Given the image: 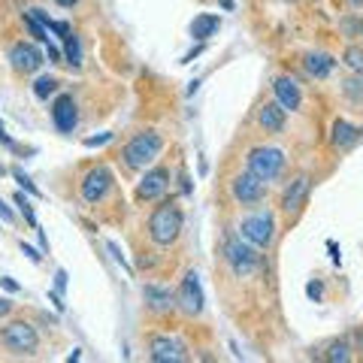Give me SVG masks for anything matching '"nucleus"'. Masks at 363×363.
<instances>
[{
  "instance_id": "9b49d317",
  "label": "nucleus",
  "mask_w": 363,
  "mask_h": 363,
  "mask_svg": "<svg viewBox=\"0 0 363 363\" xmlns=\"http://www.w3.org/2000/svg\"><path fill=\"white\" fill-rule=\"evenodd\" d=\"M9 64H13L15 73H37L46 64V55L34 43H15L9 49Z\"/></svg>"
},
{
  "instance_id": "473e14b6",
  "label": "nucleus",
  "mask_w": 363,
  "mask_h": 363,
  "mask_svg": "<svg viewBox=\"0 0 363 363\" xmlns=\"http://www.w3.org/2000/svg\"><path fill=\"white\" fill-rule=\"evenodd\" d=\"M55 291H58V294H64V291H67V272L64 269L55 272Z\"/></svg>"
},
{
  "instance_id": "bb28decb",
  "label": "nucleus",
  "mask_w": 363,
  "mask_h": 363,
  "mask_svg": "<svg viewBox=\"0 0 363 363\" xmlns=\"http://www.w3.org/2000/svg\"><path fill=\"white\" fill-rule=\"evenodd\" d=\"M345 94L351 100H363V79L360 76L357 79H348V82H345Z\"/></svg>"
},
{
  "instance_id": "f8f14e48",
  "label": "nucleus",
  "mask_w": 363,
  "mask_h": 363,
  "mask_svg": "<svg viewBox=\"0 0 363 363\" xmlns=\"http://www.w3.org/2000/svg\"><path fill=\"white\" fill-rule=\"evenodd\" d=\"M52 121L60 134H73L79 127V109H76V100L70 94H58L55 103H52Z\"/></svg>"
},
{
  "instance_id": "f704fd0d",
  "label": "nucleus",
  "mask_w": 363,
  "mask_h": 363,
  "mask_svg": "<svg viewBox=\"0 0 363 363\" xmlns=\"http://www.w3.org/2000/svg\"><path fill=\"white\" fill-rule=\"evenodd\" d=\"M22 251H25V255H27L30 260H34V264H39V260H43V255H39V251H37L34 246H27V242H22Z\"/></svg>"
},
{
  "instance_id": "20e7f679",
  "label": "nucleus",
  "mask_w": 363,
  "mask_h": 363,
  "mask_svg": "<svg viewBox=\"0 0 363 363\" xmlns=\"http://www.w3.org/2000/svg\"><path fill=\"white\" fill-rule=\"evenodd\" d=\"M246 170L248 173H255L257 179H264L269 185V182H276L281 176V170H285V151L276 148V146L251 148L248 158H246Z\"/></svg>"
},
{
  "instance_id": "ddd939ff",
  "label": "nucleus",
  "mask_w": 363,
  "mask_h": 363,
  "mask_svg": "<svg viewBox=\"0 0 363 363\" xmlns=\"http://www.w3.org/2000/svg\"><path fill=\"white\" fill-rule=\"evenodd\" d=\"M309 191H312V179L306 173L297 176L285 188V194H281V212H285V215H294V212H300L302 206H306V200H309Z\"/></svg>"
},
{
  "instance_id": "6ab92c4d",
  "label": "nucleus",
  "mask_w": 363,
  "mask_h": 363,
  "mask_svg": "<svg viewBox=\"0 0 363 363\" xmlns=\"http://www.w3.org/2000/svg\"><path fill=\"white\" fill-rule=\"evenodd\" d=\"M302 67H306V73H309V76L327 79L333 70H336V58L327 55V52H309L306 60H302Z\"/></svg>"
},
{
  "instance_id": "c03bdc74",
  "label": "nucleus",
  "mask_w": 363,
  "mask_h": 363,
  "mask_svg": "<svg viewBox=\"0 0 363 363\" xmlns=\"http://www.w3.org/2000/svg\"><path fill=\"white\" fill-rule=\"evenodd\" d=\"M360 339H363V333H360Z\"/></svg>"
},
{
  "instance_id": "79ce46f5",
  "label": "nucleus",
  "mask_w": 363,
  "mask_h": 363,
  "mask_svg": "<svg viewBox=\"0 0 363 363\" xmlns=\"http://www.w3.org/2000/svg\"><path fill=\"white\" fill-rule=\"evenodd\" d=\"M348 4H355V6H363V0H348Z\"/></svg>"
},
{
  "instance_id": "2eb2a0df",
  "label": "nucleus",
  "mask_w": 363,
  "mask_h": 363,
  "mask_svg": "<svg viewBox=\"0 0 363 363\" xmlns=\"http://www.w3.org/2000/svg\"><path fill=\"white\" fill-rule=\"evenodd\" d=\"M143 300H146V306L155 312V315H167V312L179 309L176 291H170V288H164V285H146V288H143Z\"/></svg>"
},
{
  "instance_id": "f3484780",
  "label": "nucleus",
  "mask_w": 363,
  "mask_h": 363,
  "mask_svg": "<svg viewBox=\"0 0 363 363\" xmlns=\"http://www.w3.org/2000/svg\"><path fill=\"white\" fill-rule=\"evenodd\" d=\"M360 136H363V127L351 125V121H345V118H336V121H333V130H330L333 148L345 151V148H351V146H357Z\"/></svg>"
},
{
  "instance_id": "412c9836",
  "label": "nucleus",
  "mask_w": 363,
  "mask_h": 363,
  "mask_svg": "<svg viewBox=\"0 0 363 363\" xmlns=\"http://www.w3.org/2000/svg\"><path fill=\"white\" fill-rule=\"evenodd\" d=\"M64 58H67V64L73 67V70L82 67V43H79L76 34H70V37L64 39Z\"/></svg>"
},
{
  "instance_id": "ea45409f",
  "label": "nucleus",
  "mask_w": 363,
  "mask_h": 363,
  "mask_svg": "<svg viewBox=\"0 0 363 363\" xmlns=\"http://www.w3.org/2000/svg\"><path fill=\"white\" fill-rule=\"evenodd\" d=\"M49 300L55 302V309H58V312H64V302H60V294H58V291H52V294H49Z\"/></svg>"
},
{
  "instance_id": "aec40b11",
  "label": "nucleus",
  "mask_w": 363,
  "mask_h": 363,
  "mask_svg": "<svg viewBox=\"0 0 363 363\" xmlns=\"http://www.w3.org/2000/svg\"><path fill=\"white\" fill-rule=\"evenodd\" d=\"M218 27H221V18L218 15H212V13H200L194 22H191V37L200 39V43H206V39L212 34H218Z\"/></svg>"
},
{
  "instance_id": "5701e85b",
  "label": "nucleus",
  "mask_w": 363,
  "mask_h": 363,
  "mask_svg": "<svg viewBox=\"0 0 363 363\" xmlns=\"http://www.w3.org/2000/svg\"><path fill=\"white\" fill-rule=\"evenodd\" d=\"M342 60H345V67L351 70V73L363 79V49L348 46V49H345V55H342Z\"/></svg>"
},
{
  "instance_id": "dca6fc26",
  "label": "nucleus",
  "mask_w": 363,
  "mask_h": 363,
  "mask_svg": "<svg viewBox=\"0 0 363 363\" xmlns=\"http://www.w3.org/2000/svg\"><path fill=\"white\" fill-rule=\"evenodd\" d=\"M272 94L281 103V109H288V113H297L302 106V94H300V85L294 82L291 76H279L276 82H272Z\"/></svg>"
},
{
  "instance_id": "39448f33",
  "label": "nucleus",
  "mask_w": 363,
  "mask_h": 363,
  "mask_svg": "<svg viewBox=\"0 0 363 363\" xmlns=\"http://www.w3.org/2000/svg\"><path fill=\"white\" fill-rule=\"evenodd\" d=\"M0 345H4L9 355H37L39 348V333L25 324V321H13L0 330Z\"/></svg>"
},
{
  "instance_id": "0eeeda50",
  "label": "nucleus",
  "mask_w": 363,
  "mask_h": 363,
  "mask_svg": "<svg viewBox=\"0 0 363 363\" xmlns=\"http://www.w3.org/2000/svg\"><path fill=\"white\" fill-rule=\"evenodd\" d=\"M176 302H179V309L185 312V315H191V318L203 312L206 297H203V285H200V276H197L194 269H188V272H185V279L179 281Z\"/></svg>"
},
{
  "instance_id": "c756f323",
  "label": "nucleus",
  "mask_w": 363,
  "mask_h": 363,
  "mask_svg": "<svg viewBox=\"0 0 363 363\" xmlns=\"http://www.w3.org/2000/svg\"><path fill=\"white\" fill-rule=\"evenodd\" d=\"M342 30H345L348 37H355V34H363V22H351V18H345V22H342Z\"/></svg>"
},
{
  "instance_id": "cd10ccee",
  "label": "nucleus",
  "mask_w": 363,
  "mask_h": 363,
  "mask_svg": "<svg viewBox=\"0 0 363 363\" xmlns=\"http://www.w3.org/2000/svg\"><path fill=\"white\" fill-rule=\"evenodd\" d=\"M13 176H15V182H18V185H22L25 191H27V194H34V197H39V191H37V185H34V182H30L25 173H22V170H13Z\"/></svg>"
},
{
  "instance_id": "4c0bfd02",
  "label": "nucleus",
  "mask_w": 363,
  "mask_h": 363,
  "mask_svg": "<svg viewBox=\"0 0 363 363\" xmlns=\"http://www.w3.org/2000/svg\"><path fill=\"white\" fill-rule=\"evenodd\" d=\"M46 46H49V60H52V64H60V49L52 46V43H46Z\"/></svg>"
},
{
  "instance_id": "2f4dec72",
  "label": "nucleus",
  "mask_w": 363,
  "mask_h": 363,
  "mask_svg": "<svg viewBox=\"0 0 363 363\" xmlns=\"http://www.w3.org/2000/svg\"><path fill=\"white\" fill-rule=\"evenodd\" d=\"M0 285H4L9 294H18V291H22V285H18L15 279H9V276H0Z\"/></svg>"
},
{
  "instance_id": "e433bc0d",
  "label": "nucleus",
  "mask_w": 363,
  "mask_h": 363,
  "mask_svg": "<svg viewBox=\"0 0 363 363\" xmlns=\"http://www.w3.org/2000/svg\"><path fill=\"white\" fill-rule=\"evenodd\" d=\"M0 143H4L6 148H15V143H13V136L6 134V127H4V121H0Z\"/></svg>"
},
{
  "instance_id": "7ed1b4c3",
  "label": "nucleus",
  "mask_w": 363,
  "mask_h": 363,
  "mask_svg": "<svg viewBox=\"0 0 363 363\" xmlns=\"http://www.w3.org/2000/svg\"><path fill=\"white\" fill-rule=\"evenodd\" d=\"M221 251H224V260H227V267L234 269V276H251V272L264 264L257 255V248L242 236H224Z\"/></svg>"
},
{
  "instance_id": "c9c22d12",
  "label": "nucleus",
  "mask_w": 363,
  "mask_h": 363,
  "mask_svg": "<svg viewBox=\"0 0 363 363\" xmlns=\"http://www.w3.org/2000/svg\"><path fill=\"white\" fill-rule=\"evenodd\" d=\"M0 221H6V224H13V221H15V215H13V209H9V206L4 203V200H0Z\"/></svg>"
},
{
  "instance_id": "6e6552de",
  "label": "nucleus",
  "mask_w": 363,
  "mask_h": 363,
  "mask_svg": "<svg viewBox=\"0 0 363 363\" xmlns=\"http://www.w3.org/2000/svg\"><path fill=\"white\" fill-rule=\"evenodd\" d=\"M113 185H115L113 170L103 167V164H97L94 170H88L85 179H82V200H85V203H103L106 194L113 191Z\"/></svg>"
},
{
  "instance_id": "4468645a",
  "label": "nucleus",
  "mask_w": 363,
  "mask_h": 363,
  "mask_svg": "<svg viewBox=\"0 0 363 363\" xmlns=\"http://www.w3.org/2000/svg\"><path fill=\"white\" fill-rule=\"evenodd\" d=\"M167 185H170V170L167 167H155V170H148V173L143 176V182H139L136 197L139 200H158V197H164Z\"/></svg>"
},
{
  "instance_id": "58836bf2",
  "label": "nucleus",
  "mask_w": 363,
  "mask_h": 363,
  "mask_svg": "<svg viewBox=\"0 0 363 363\" xmlns=\"http://www.w3.org/2000/svg\"><path fill=\"white\" fill-rule=\"evenodd\" d=\"M13 312V300H6V297H0V318L9 315Z\"/></svg>"
},
{
  "instance_id": "4be33fe9",
  "label": "nucleus",
  "mask_w": 363,
  "mask_h": 363,
  "mask_svg": "<svg viewBox=\"0 0 363 363\" xmlns=\"http://www.w3.org/2000/svg\"><path fill=\"white\" fill-rule=\"evenodd\" d=\"M324 360H330V363H345V360H351V345H348L345 339L330 342V348H327Z\"/></svg>"
},
{
  "instance_id": "c85d7f7f",
  "label": "nucleus",
  "mask_w": 363,
  "mask_h": 363,
  "mask_svg": "<svg viewBox=\"0 0 363 363\" xmlns=\"http://www.w3.org/2000/svg\"><path fill=\"white\" fill-rule=\"evenodd\" d=\"M115 134H100V136H88L85 139V148H100V146H106V143H113Z\"/></svg>"
},
{
  "instance_id": "393cba45",
  "label": "nucleus",
  "mask_w": 363,
  "mask_h": 363,
  "mask_svg": "<svg viewBox=\"0 0 363 363\" xmlns=\"http://www.w3.org/2000/svg\"><path fill=\"white\" fill-rule=\"evenodd\" d=\"M25 27L30 30V37H34V39H37V43H49V30H46L43 25H39V22H37V18H34V15H30V13L25 15Z\"/></svg>"
},
{
  "instance_id": "9d476101",
  "label": "nucleus",
  "mask_w": 363,
  "mask_h": 363,
  "mask_svg": "<svg viewBox=\"0 0 363 363\" xmlns=\"http://www.w3.org/2000/svg\"><path fill=\"white\" fill-rule=\"evenodd\" d=\"M230 194H234V200L239 206H255L267 197V182L246 170V173H239L234 182H230Z\"/></svg>"
},
{
  "instance_id": "b1692460",
  "label": "nucleus",
  "mask_w": 363,
  "mask_h": 363,
  "mask_svg": "<svg viewBox=\"0 0 363 363\" xmlns=\"http://www.w3.org/2000/svg\"><path fill=\"white\" fill-rule=\"evenodd\" d=\"M58 79L55 76H39L37 82H34V97H39V100H49L58 91Z\"/></svg>"
},
{
  "instance_id": "f257e3e1",
  "label": "nucleus",
  "mask_w": 363,
  "mask_h": 363,
  "mask_svg": "<svg viewBox=\"0 0 363 363\" xmlns=\"http://www.w3.org/2000/svg\"><path fill=\"white\" fill-rule=\"evenodd\" d=\"M182 224H185V215L176 200H164L151 209L148 215V236L155 246H173L182 234Z\"/></svg>"
},
{
  "instance_id": "f03ea898",
  "label": "nucleus",
  "mask_w": 363,
  "mask_h": 363,
  "mask_svg": "<svg viewBox=\"0 0 363 363\" xmlns=\"http://www.w3.org/2000/svg\"><path fill=\"white\" fill-rule=\"evenodd\" d=\"M160 148H164V136H160L158 130H143V134H136V136L127 139L121 158H125L127 170H146L151 160L160 155Z\"/></svg>"
},
{
  "instance_id": "37998d69",
  "label": "nucleus",
  "mask_w": 363,
  "mask_h": 363,
  "mask_svg": "<svg viewBox=\"0 0 363 363\" xmlns=\"http://www.w3.org/2000/svg\"><path fill=\"white\" fill-rule=\"evenodd\" d=\"M0 176H6V167L4 164H0Z\"/></svg>"
},
{
  "instance_id": "a211bd4d",
  "label": "nucleus",
  "mask_w": 363,
  "mask_h": 363,
  "mask_svg": "<svg viewBox=\"0 0 363 363\" xmlns=\"http://www.w3.org/2000/svg\"><path fill=\"white\" fill-rule=\"evenodd\" d=\"M285 115H288V109H281L279 100H272V103L260 106L257 121H260V127H264L267 134H281V130H285Z\"/></svg>"
},
{
  "instance_id": "a878e982",
  "label": "nucleus",
  "mask_w": 363,
  "mask_h": 363,
  "mask_svg": "<svg viewBox=\"0 0 363 363\" xmlns=\"http://www.w3.org/2000/svg\"><path fill=\"white\" fill-rule=\"evenodd\" d=\"M13 200H15V206H18V209H22V215H25V221H27V224H30V227H34V230H37L39 224H37V215H34V209H30V203H27V197L22 194V191H18V194H15Z\"/></svg>"
},
{
  "instance_id": "7c9ffc66",
  "label": "nucleus",
  "mask_w": 363,
  "mask_h": 363,
  "mask_svg": "<svg viewBox=\"0 0 363 363\" xmlns=\"http://www.w3.org/2000/svg\"><path fill=\"white\" fill-rule=\"evenodd\" d=\"M106 248H109V251H113V257H115V260H118V264H121V267H125V269L130 272V267H127V260H125V255H121V248L115 246V242H106Z\"/></svg>"
},
{
  "instance_id": "1a4fd4ad",
  "label": "nucleus",
  "mask_w": 363,
  "mask_h": 363,
  "mask_svg": "<svg viewBox=\"0 0 363 363\" xmlns=\"http://www.w3.org/2000/svg\"><path fill=\"white\" fill-rule=\"evenodd\" d=\"M148 357L155 363H182V360H188V345L176 336L158 333V336L148 339Z\"/></svg>"
},
{
  "instance_id": "72a5a7b5",
  "label": "nucleus",
  "mask_w": 363,
  "mask_h": 363,
  "mask_svg": "<svg viewBox=\"0 0 363 363\" xmlns=\"http://www.w3.org/2000/svg\"><path fill=\"white\" fill-rule=\"evenodd\" d=\"M306 294H309L312 300H321V294H324V288H321V281H309V285H306Z\"/></svg>"
},
{
  "instance_id": "423d86ee",
  "label": "nucleus",
  "mask_w": 363,
  "mask_h": 363,
  "mask_svg": "<svg viewBox=\"0 0 363 363\" xmlns=\"http://www.w3.org/2000/svg\"><path fill=\"white\" fill-rule=\"evenodd\" d=\"M239 236L251 242L255 248H269L272 239H276V221H272L269 212H255V215L239 221Z\"/></svg>"
},
{
  "instance_id": "a19ab883",
  "label": "nucleus",
  "mask_w": 363,
  "mask_h": 363,
  "mask_svg": "<svg viewBox=\"0 0 363 363\" xmlns=\"http://www.w3.org/2000/svg\"><path fill=\"white\" fill-rule=\"evenodd\" d=\"M55 4H60V6H76L79 0H55Z\"/></svg>"
}]
</instances>
